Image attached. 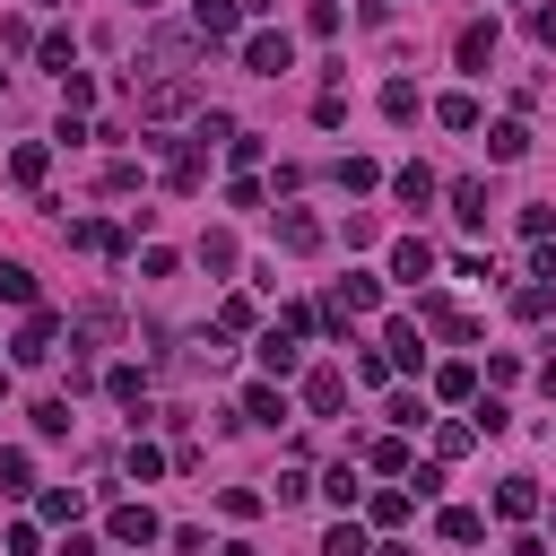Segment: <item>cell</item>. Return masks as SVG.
Wrapping results in <instances>:
<instances>
[{"label": "cell", "instance_id": "40", "mask_svg": "<svg viewBox=\"0 0 556 556\" xmlns=\"http://www.w3.org/2000/svg\"><path fill=\"white\" fill-rule=\"evenodd\" d=\"M226 156H235V165L252 174V165H261V130H235V139H226Z\"/></svg>", "mask_w": 556, "mask_h": 556}, {"label": "cell", "instance_id": "6", "mask_svg": "<svg viewBox=\"0 0 556 556\" xmlns=\"http://www.w3.org/2000/svg\"><path fill=\"white\" fill-rule=\"evenodd\" d=\"M165 182H174V191H200V182H208V139H200V130H191V139L174 148V165H165Z\"/></svg>", "mask_w": 556, "mask_h": 556}, {"label": "cell", "instance_id": "26", "mask_svg": "<svg viewBox=\"0 0 556 556\" xmlns=\"http://www.w3.org/2000/svg\"><path fill=\"white\" fill-rule=\"evenodd\" d=\"M78 504H87L78 486H43V495H35V513H43V521H78Z\"/></svg>", "mask_w": 556, "mask_h": 556}, {"label": "cell", "instance_id": "27", "mask_svg": "<svg viewBox=\"0 0 556 556\" xmlns=\"http://www.w3.org/2000/svg\"><path fill=\"white\" fill-rule=\"evenodd\" d=\"M408 504H417L408 486H382V495H374V530H400V521H408Z\"/></svg>", "mask_w": 556, "mask_h": 556}, {"label": "cell", "instance_id": "14", "mask_svg": "<svg viewBox=\"0 0 556 556\" xmlns=\"http://www.w3.org/2000/svg\"><path fill=\"white\" fill-rule=\"evenodd\" d=\"M486 156H495V165L530 156V130H521V122H486Z\"/></svg>", "mask_w": 556, "mask_h": 556}, {"label": "cell", "instance_id": "8", "mask_svg": "<svg viewBox=\"0 0 556 556\" xmlns=\"http://www.w3.org/2000/svg\"><path fill=\"white\" fill-rule=\"evenodd\" d=\"M339 400H348V374H339V365H313V374H304V408H313V417H330Z\"/></svg>", "mask_w": 556, "mask_h": 556}, {"label": "cell", "instance_id": "1", "mask_svg": "<svg viewBox=\"0 0 556 556\" xmlns=\"http://www.w3.org/2000/svg\"><path fill=\"white\" fill-rule=\"evenodd\" d=\"M191 104H200L191 78H148V87H139V122H182Z\"/></svg>", "mask_w": 556, "mask_h": 556}, {"label": "cell", "instance_id": "42", "mask_svg": "<svg viewBox=\"0 0 556 556\" xmlns=\"http://www.w3.org/2000/svg\"><path fill=\"white\" fill-rule=\"evenodd\" d=\"M217 330H252V295H226L217 304Z\"/></svg>", "mask_w": 556, "mask_h": 556}, {"label": "cell", "instance_id": "20", "mask_svg": "<svg viewBox=\"0 0 556 556\" xmlns=\"http://www.w3.org/2000/svg\"><path fill=\"white\" fill-rule=\"evenodd\" d=\"M391 191H400L408 208H426V200H434V174H426V165H400V174H391Z\"/></svg>", "mask_w": 556, "mask_h": 556}, {"label": "cell", "instance_id": "19", "mask_svg": "<svg viewBox=\"0 0 556 556\" xmlns=\"http://www.w3.org/2000/svg\"><path fill=\"white\" fill-rule=\"evenodd\" d=\"M122 469L148 486V478H165V469H174V452H156V443H130V452H122Z\"/></svg>", "mask_w": 556, "mask_h": 556}, {"label": "cell", "instance_id": "16", "mask_svg": "<svg viewBox=\"0 0 556 556\" xmlns=\"http://www.w3.org/2000/svg\"><path fill=\"white\" fill-rule=\"evenodd\" d=\"M243 417H252V426H278V417H287V391H278V382H252V391H243Z\"/></svg>", "mask_w": 556, "mask_h": 556}, {"label": "cell", "instance_id": "48", "mask_svg": "<svg viewBox=\"0 0 556 556\" xmlns=\"http://www.w3.org/2000/svg\"><path fill=\"white\" fill-rule=\"evenodd\" d=\"M513 556H547V547H539V539H513Z\"/></svg>", "mask_w": 556, "mask_h": 556}, {"label": "cell", "instance_id": "35", "mask_svg": "<svg viewBox=\"0 0 556 556\" xmlns=\"http://www.w3.org/2000/svg\"><path fill=\"white\" fill-rule=\"evenodd\" d=\"M200 261H208V269H235V235H226V226H217V235H200Z\"/></svg>", "mask_w": 556, "mask_h": 556}, {"label": "cell", "instance_id": "34", "mask_svg": "<svg viewBox=\"0 0 556 556\" xmlns=\"http://www.w3.org/2000/svg\"><path fill=\"white\" fill-rule=\"evenodd\" d=\"M321 556H374V547H365V530H356V521H339V530L321 539Z\"/></svg>", "mask_w": 556, "mask_h": 556}, {"label": "cell", "instance_id": "9", "mask_svg": "<svg viewBox=\"0 0 556 556\" xmlns=\"http://www.w3.org/2000/svg\"><path fill=\"white\" fill-rule=\"evenodd\" d=\"M104 530H113V539H122V547H148V539H156V530H165V521H156V513H148V504H113V521H104Z\"/></svg>", "mask_w": 556, "mask_h": 556}, {"label": "cell", "instance_id": "28", "mask_svg": "<svg viewBox=\"0 0 556 556\" xmlns=\"http://www.w3.org/2000/svg\"><path fill=\"white\" fill-rule=\"evenodd\" d=\"M0 304H26V313H35V269H17V261H0Z\"/></svg>", "mask_w": 556, "mask_h": 556}, {"label": "cell", "instance_id": "45", "mask_svg": "<svg viewBox=\"0 0 556 556\" xmlns=\"http://www.w3.org/2000/svg\"><path fill=\"white\" fill-rule=\"evenodd\" d=\"M61 556H104V547L96 539H61Z\"/></svg>", "mask_w": 556, "mask_h": 556}, {"label": "cell", "instance_id": "24", "mask_svg": "<svg viewBox=\"0 0 556 556\" xmlns=\"http://www.w3.org/2000/svg\"><path fill=\"white\" fill-rule=\"evenodd\" d=\"M434 400H478V365H443L434 374Z\"/></svg>", "mask_w": 556, "mask_h": 556}, {"label": "cell", "instance_id": "44", "mask_svg": "<svg viewBox=\"0 0 556 556\" xmlns=\"http://www.w3.org/2000/svg\"><path fill=\"white\" fill-rule=\"evenodd\" d=\"M530 278H539V287H556V243H547V235H539V252H530Z\"/></svg>", "mask_w": 556, "mask_h": 556}, {"label": "cell", "instance_id": "38", "mask_svg": "<svg viewBox=\"0 0 556 556\" xmlns=\"http://www.w3.org/2000/svg\"><path fill=\"white\" fill-rule=\"evenodd\" d=\"M269 495H278V504H304V495H313V478H304V469H278V478H269Z\"/></svg>", "mask_w": 556, "mask_h": 556}, {"label": "cell", "instance_id": "11", "mask_svg": "<svg viewBox=\"0 0 556 556\" xmlns=\"http://www.w3.org/2000/svg\"><path fill=\"white\" fill-rule=\"evenodd\" d=\"M261 374H269V382H287V374H295V330H287V321H278V330H261Z\"/></svg>", "mask_w": 556, "mask_h": 556}, {"label": "cell", "instance_id": "39", "mask_svg": "<svg viewBox=\"0 0 556 556\" xmlns=\"http://www.w3.org/2000/svg\"><path fill=\"white\" fill-rule=\"evenodd\" d=\"M217 513H226V521H252V513H261V495H252V486H226V495H217Z\"/></svg>", "mask_w": 556, "mask_h": 556}, {"label": "cell", "instance_id": "18", "mask_svg": "<svg viewBox=\"0 0 556 556\" xmlns=\"http://www.w3.org/2000/svg\"><path fill=\"white\" fill-rule=\"evenodd\" d=\"M478 443V417H452V426H434V460H460Z\"/></svg>", "mask_w": 556, "mask_h": 556}, {"label": "cell", "instance_id": "50", "mask_svg": "<svg viewBox=\"0 0 556 556\" xmlns=\"http://www.w3.org/2000/svg\"><path fill=\"white\" fill-rule=\"evenodd\" d=\"M139 9H156V0H139Z\"/></svg>", "mask_w": 556, "mask_h": 556}, {"label": "cell", "instance_id": "37", "mask_svg": "<svg viewBox=\"0 0 556 556\" xmlns=\"http://www.w3.org/2000/svg\"><path fill=\"white\" fill-rule=\"evenodd\" d=\"M35 434H70V400H35Z\"/></svg>", "mask_w": 556, "mask_h": 556}, {"label": "cell", "instance_id": "5", "mask_svg": "<svg viewBox=\"0 0 556 556\" xmlns=\"http://www.w3.org/2000/svg\"><path fill=\"white\" fill-rule=\"evenodd\" d=\"M43 174H52V148H43V139H17V148H9V182H17V191H43Z\"/></svg>", "mask_w": 556, "mask_h": 556}, {"label": "cell", "instance_id": "3", "mask_svg": "<svg viewBox=\"0 0 556 556\" xmlns=\"http://www.w3.org/2000/svg\"><path fill=\"white\" fill-rule=\"evenodd\" d=\"M9 356H17V365L61 356V321H52V313H26V321H17V339H9Z\"/></svg>", "mask_w": 556, "mask_h": 556}, {"label": "cell", "instance_id": "36", "mask_svg": "<svg viewBox=\"0 0 556 556\" xmlns=\"http://www.w3.org/2000/svg\"><path fill=\"white\" fill-rule=\"evenodd\" d=\"M391 426H400V434L426 426V400H417V391H391Z\"/></svg>", "mask_w": 556, "mask_h": 556}, {"label": "cell", "instance_id": "2", "mask_svg": "<svg viewBox=\"0 0 556 556\" xmlns=\"http://www.w3.org/2000/svg\"><path fill=\"white\" fill-rule=\"evenodd\" d=\"M191 35L200 43H243V0H191Z\"/></svg>", "mask_w": 556, "mask_h": 556}, {"label": "cell", "instance_id": "25", "mask_svg": "<svg viewBox=\"0 0 556 556\" xmlns=\"http://www.w3.org/2000/svg\"><path fill=\"white\" fill-rule=\"evenodd\" d=\"M374 469H382V478H408V434H400V426L374 443Z\"/></svg>", "mask_w": 556, "mask_h": 556}, {"label": "cell", "instance_id": "46", "mask_svg": "<svg viewBox=\"0 0 556 556\" xmlns=\"http://www.w3.org/2000/svg\"><path fill=\"white\" fill-rule=\"evenodd\" d=\"M539 391H547V400H556V356H547V365H539Z\"/></svg>", "mask_w": 556, "mask_h": 556}, {"label": "cell", "instance_id": "31", "mask_svg": "<svg viewBox=\"0 0 556 556\" xmlns=\"http://www.w3.org/2000/svg\"><path fill=\"white\" fill-rule=\"evenodd\" d=\"M443 539H452V547H469V539H486V521H478L469 504H452V513H443Z\"/></svg>", "mask_w": 556, "mask_h": 556}, {"label": "cell", "instance_id": "41", "mask_svg": "<svg viewBox=\"0 0 556 556\" xmlns=\"http://www.w3.org/2000/svg\"><path fill=\"white\" fill-rule=\"evenodd\" d=\"M547 304H556V287H521V295H513V313H521V321H539Z\"/></svg>", "mask_w": 556, "mask_h": 556}, {"label": "cell", "instance_id": "23", "mask_svg": "<svg viewBox=\"0 0 556 556\" xmlns=\"http://www.w3.org/2000/svg\"><path fill=\"white\" fill-rule=\"evenodd\" d=\"M104 391H113L122 408H139V400H148V374H139V365H113V374H104Z\"/></svg>", "mask_w": 556, "mask_h": 556}, {"label": "cell", "instance_id": "15", "mask_svg": "<svg viewBox=\"0 0 556 556\" xmlns=\"http://www.w3.org/2000/svg\"><path fill=\"white\" fill-rule=\"evenodd\" d=\"M70 243H78V252H122V226H104V217H70Z\"/></svg>", "mask_w": 556, "mask_h": 556}, {"label": "cell", "instance_id": "43", "mask_svg": "<svg viewBox=\"0 0 556 556\" xmlns=\"http://www.w3.org/2000/svg\"><path fill=\"white\" fill-rule=\"evenodd\" d=\"M356 382H391V348H365L356 356Z\"/></svg>", "mask_w": 556, "mask_h": 556}, {"label": "cell", "instance_id": "17", "mask_svg": "<svg viewBox=\"0 0 556 556\" xmlns=\"http://www.w3.org/2000/svg\"><path fill=\"white\" fill-rule=\"evenodd\" d=\"M495 513H504V521H530V513H539V486H530V478H504V486H495Z\"/></svg>", "mask_w": 556, "mask_h": 556}, {"label": "cell", "instance_id": "4", "mask_svg": "<svg viewBox=\"0 0 556 556\" xmlns=\"http://www.w3.org/2000/svg\"><path fill=\"white\" fill-rule=\"evenodd\" d=\"M243 70L287 78V70H295V43H287V35H243Z\"/></svg>", "mask_w": 556, "mask_h": 556}, {"label": "cell", "instance_id": "29", "mask_svg": "<svg viewBox=\"0 0 556 556\" xmlns=\"http://www.w3.org/2000/svg\"><path fill=\"white\" fill-rule=\"evenodd\" d=\"M382 113H391V122H417V78H391V87H382Z\"/></svg>", "mask_w": 556, "mask_h": 556}, {"label": "cell", "instance_id": "22", "mask_svg": "<svg viewBox=\"0 0 556 556\" xmlns=\"http://www.w3.org/2000/svg\"><path fill=\"white\" fill-rule=\"evenodd\" d=\"M417 313H426V321H434V330H443V339H469V313H460V304H443V295H426V304H417Z\"/></svg>", "mask_w": 556, "mask_h": 556}, {"label": "cell", "instance_id": "33", "mask_svg": "<svg viewBox=\"0 0 556 556\" xmlns=\"http://www.w3.org/2000/svg\"><path fill=\"white\" fill-rule=\"evenodd\" d=\"M321 495H330V504H356V495H365V486H356V460H339V469L321 478Z\"/></svg>", "mask_w": 556, "mask_h": 556}, {"label": "cell", "instance_id": "30", "mask_svg": "<svg viewBox=\"0 0 556 556\" xmlns=\"http://www.w3.org/2000/svg\"><path fill=\"white\" fill-rule=\"evenodd\" d=\"M434 122H443V130H478V96H443Z\"/></svg>", "mask_w": 556, "mask_h": 556}, {"label": "cell", "instance_id": "12", "mask_svg": "<svg viewBox=\"0 0 556 556\" xmlns=\"http://www.w3.org/2000/svg\"><path fill=\"white\" fill-rule=\"evenodd\" d=\"M452 52H460V70H486V61H495V17L460 26V43H452Z\"/></svg>", "mask_w": 556, "mask_h": 556}, {"label": "cell", "instance_id": "10", "mask_svg": "<svg viewBox=\"0 0 556 556\" xmlns=\"http://www.w3.org/2000/svg\"><path fill=\"white\" fill-rule=\"evenodd\" d=\"M278 243L287 252H321V217L313 208H278Z\"/></svg>", "mask_w": 556, "mask_h": 556}, {"label": "cell", "instance_id": "47", "mask_svg": "<svg viewBox=\"0 0 556 556\" xmlns=\"http://www.w3.org/2000/svg\"><path fill=\"white\" fill-rule=\"evenodd\" d=\"M217 556H261V547H252V539H226V547H217Z\"/></svg>", "mask_w": 556, "mask_h": 556}, {"label": "cell", "instance_id": "13", "mask_svg": "<svg viewBox=\"0 0 556 556\" xmlns=\"http://www.w3.org/2000/svg\"><path fill=\"white\" fill-rule=\"evenodd\" d=\"M382 348H391V365H426V339H417V321H382Z\"/></svg>", "mask_w": 556, "mask_h": 556}, {"label": "cell", "instance_id": "7", "mask_svg": "<svg viewBox=\"0 0 556 556\" xmlns=\"http://www.w3.org/2000/svg\"><path fill=\"white\" fill-rule=\"evenodd\" d=\"M391 278L426 287V278H434V243H426V235H400V243H391Z\"/></svg>", "mask_w": 556, "mask_h": 556}, {"label": "cell", "instance_id": "32", "mask_svg": "<svg viewBox=\"0 0 556 556\" xmlns=\"http://www.w3.org/2000/svg\"><path fill=\"white\" fill-rule=\"evenodd\" d=\"M339 182H348V191H374L382 165H374V156H339Z\"/></svg>", "mask_w": 556, "mask_h": 556}, {"label": "cell", "instance_id": "21", "mask_svg": "<svg viewBox=\"0 0 556 556\" xmlns=\"http://www.w3.org/2000/svg\"><path fill=\"white\" fill-rule=\"evenodd\" d=\"M452 217L460 226H486V182H452Z\"/></svg>", "mask_w": 556, "mask_h": 556}, {"label": "cell", "instance_id": "49", "mask_svg": "<svg viewBox=\"0 0 556 556\" xmlns=\"http://www.w3.org/2000/svg\"><path fill=\"white\" fill-rule=\"evenodd\" d=\"M0 391H9V365H0Z\"/></svg>", "mask_w": 556, "mask_h": 556}]
</instances>
